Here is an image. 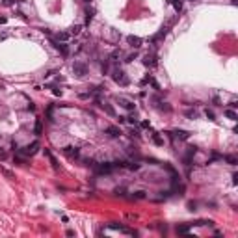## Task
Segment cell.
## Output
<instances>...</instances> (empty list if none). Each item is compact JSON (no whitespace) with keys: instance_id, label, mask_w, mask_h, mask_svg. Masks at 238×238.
Wrapping results in <instances>:
<instances>
[{"instance_id":"13","label":"cell","mask_w":238,"mask_h":238,"mask_svg":"<svg viewBox=\"0 0 238 238\" xmlns=\"http://www.w3.org/2000/svg\"><path fill=\"white\" fill-rule=\"evenodd\" d=\"M195 153H197V149H195V147H188V151H186V156H184V162H186L188 165H190V162H192V156H194Z\"/></svg>"},{"instance_id":"27","label":"cell","mask_w":238,"mask_h":238,"mask_svg":"<svg viewBox=\"0 0 238 238\" xmlns=\"http://www.w3.org/2000/svg\"><path fill=\"white\" fill-rule=\"evenodd\" d=\"M186 117L195 119V117H197V112H195V110H186Z\"/></svg>"},{"instance_id":"28","label":"cell","mask_w":238,"mask_h":238,"mask_svg":"<svg viewBox=\"0 0 238 238\" xmlns=\"http://www.w3.org/2000/svg\"><path fill=\"white\" fill-rule=\"evenodd\" d=\"M56 37H58L60 41H67V39H69V34H67V32H61V34H58Z\"/></svg>"},{"instance_id":"11","label":"cell","mask_w":238,"mask_h":238,"mask_svg":"<svg viewBox=\"0 0 238 238\" xmlns=\"http://www.w3.org/2000/svg\"><path fill=\"white\" fill-rule=\"evenodd\" d=\"M52 45H54V49H58L63 56H67V54H69V46H67L65 43H56V41H52Z\"/></svg>"},{"instance_id":"12","label":"cell","mask_w":238,"mask_h":238,"mask_svg":"<svg viewBox=\"0 0 238 238\" xmlns=\"http://www.w3.org/2000/svg\"><path fill=\"white\" fill-rule=\"evenodd\" d=\"M106 134H108L110 138H119V136H121V130H119L117 127H108V128H106Z\"/></svg>"},{"instance_id":"17","label":"cell","mask_w":238,"mask_h":238,"mask_svg":"<svg viewBox=\"0 0 238 238\" xmlns=\"http://www.w3.org/2000/svg\"><path fill=\"white\" fill-rule=\"evenodd\" d=\"M168 2H169L173 8H175V11H177V13L182 9V0H168Z\"/></svg>"},{"instance_id":"22","label":"cell","mask_w":238,"mask_h":238,"mask_svg":"<svg viewBox=\"0 0 238 238\" xmlns=\"http://www.w3.org/2000/svg\"><path fill=\"white\" fill-rule=\"evenodd\" d=\"M119 56H121V52H119V50H113L112 54H110V58H108V61H119Z\"/></svg>"},{"instance_id":"5","label":"cell","mask_w":238,"mask_h":238,"mask_svg":"<svg viewBox=\"0 0 238 238\" xmlns=\"http://www.w3.org/2000/svg\"><path fill=\"white\" fill-rule=\"evenodd\" d=\"M127 43L132 46V49H139V46H141V43H143V39H141V37H138V35H128L127 37Z\"/></svg>"},{"instance_id":"15","label":"cell","mask_w":238,"mask_h":238,"mask_svg":"<svg viewBox=\"0 0 238 238\" xmlns=\"http://www.w3.org/2000/svg\"><path fill=\"white\" fill-rule=\"evenodd\" d=\"M34 132H35V136H41V132H43V123H41V119H35Z\"/></svg>"},{"instance_id":"37","label":"cell","mask_w":238,"mask_h":238,"mask_svg":"<svg viewBox=\"0 0 238 238\" xmlns=\"http://www.w3.org/2000/svg\"><path fill=\"white\" fill-rule=\"evenodd\" d=\"M6 22H8V19H6V17H0V24H6Z\"/></svg>"},{"instance_id":"25","label":"cell","mask_w":238,"mask_h":238,"mask_svg":"<svg viewBox=\"0 0 238 238\" xmlns=\"http://www.w3.org/2000/svg\"><path fill=\"white\" fill-rule=\"evenodd\" d=\"M136 58H138V50H134V52H130V54L127 56V60H125V61H127V63H130V61H134Z\"/></svg>"},{"instance_id":"31","label":"cell","mask_w":238,"mask_h":238,"mask_svg":"<svg viewBox=\"0 0 238 238\" xmlns=\"http://www.w3.org/2000/svg\"><path fill=\"white\" fill-rule=\"evenodd\" d=\"M205 115L210 119V121H214V112H212V110H206V112H205Z\"/></svg>"},{"instance_id":"10","label":"cell","mask_w":238,"mask_h":238,"mask_svg":"<svg viewBox=\"0 0 238 238\" xmlns=\"http://www.w3.org/2000/svg\"><path fill=\"white\" fill-rule=\"evenodd\" d=\"M158 58H156V54H145V58H143V65L145 67H154L158 61H156Z\"/></svg>"},{"instance_id":"19","label":"cell","mask_w":238,"mask_h":238,"mask_svg":"<svg viewBox=\"0 0 238 238\" xmlns=\"http://www.w3.org/2000/svg\"><path fill=\"white\" fill-rule=\"evenodd\" d=\"M225 115L231 119V121H236V119H238V113H236L234 110H231V108H227V110H225Z\"/></svg>"},{"instance_id":"32","label":"cell","mask_w":238,"mask_h":238,"mask_svg":"<svg viewBox=\"0 0 238 238\" xmlns=\"http://www.w3.org/2000/svg\"><path fill=\"white\" fill-rule=\"evenodd\" d=\"M17 4V0H4V6H13Z\"/></svg>"},{"instance_id":"18","label":"cell","mask_w":238,"mask_h":238,"mask_svg":"<svg viewBox=\"0 0 238 238\" xmlns=\"http://www.w3.org/2000/svg\"><path fill=\"white\" fill-rule=\"evenodd\" d=\"M99 104H101V106L104 108V112H106L108 115H115V110H113V108H112L110 104H106V102H101V101H99Z\"/></svg>"},{"instance_id":"16","label":"cell","mask_w":238,"mask_h":238,"mask_svg":"<svg viewBox=\"0 0 238 238\" xmlns=\"http://www.w3.org/2000/svg\"><path fill=\"white\" fill-rule=\"evenodd\" d=\"M125 168L130 169V171H138V169L141 168V164H138V162H128V164H125Z\"/></svg>"},{"instance_id":"7","label":"cell","mask_w":238,"mask_h":238,"mask_svg":"<svg viewBox=\"0 0 238 238\" xmlns=\"http://www.w3.org/2000/svg\"><path fill=\"white\" fill-rule=\"evenodd\" d=\"M110 229H113V231H121V232H127V234H136V231L134 229H128V227H125V225H119V223H110L108 225Z\"/></svg>"},{"instance_id":"9","label":"cell","mask_w":238,"mask_h":238,"mask_svg":"<svg viewBox=\"0 0 238 238\" xmlns=\"http://www.w3.org/2000/svg\"><path fill=\"white\" fill-rule=\"evenodd\" d=\"M112 171H113V164H110V162L97 165V173H112Z\"/></svg>"},{"instance_id":"21","label":"cell","mask_w":238,"mask_h":238,"mask_svg":"<svg viewBox=\"0 0 238 238\" xmlns=\"http://www.w3.org/2000/svg\"><path fill=\"white\" fill-rule=\"evenodd\" d=\"M80 30H82V26H80V24H75V26H71V28H69V34H71V35H78Z\"/></svg>"},{"instance_id":"24","label":"cell","mask_w":238,"mask_h":238,"mask_svg":"<svg viewBox=\"0 0 238 238\" xmlns=\"http://www.w3.org/2000/svg\"><path fill=\"white\" fill-rule=\"evenodd\" d=\"M132 197H134V199H145V192H143V190H139V192H134Z\"/></svg>"},{"instance_id":"8","label":"cell","mask_w":238,"mask_h":238,"mask_svg":"<svg viewBox=\"0 0 238 238\" xmlns=\"http://www.w3.org/2000/svg\"><path fill=\"white\" fill-rule=\"evenodd\" d=\"M169 134H171L173 139H188V138H190V132H188V130H180V128H177V130H173V132H169Z\"/></svg>"},{"instance_id":"38","label":"cell","mask_w":238,"mask_h":238,"mask_svg":"<svg viewBox=\"0 0 238 238\" xmlns=\"http://www.w3.org/2000/svg\"><path fill=\"white\" fill-rule=\"evenodd\" d=\"M54 95H60V97H61V89H58V87H54Z\"/></svg>"},{"instance_id":"4","label":"cell","mask_w":238,"mask_h":238,"mask_svg":"<svg viewBox=\"0 0 238 238\" xmlns=\"http://www.w3.org/2000/svg\"><path fill=\"white\" fill-rule=\"evenodd\" d=\"M63 154H67L69 158H78L80 151H78V147H75V145H67V147H63Z\"/></svg>"},{"instance_id":"20","label":"cell","mask_w":238,"mask_h":238,"mask_svg":"<svg viewBox=\"0 0 238 238\" xmlns=\"http://www.w3.org/2000/svg\"><path fill=\"white\" fill-rule=\"evenodd\" d=\"M45 154H46V156H49V158H50V164H52V168H54V169H58V168H60V164H58V160H56V158H54V156H52V154L49 153V151H45Z\"/></svg>"},{"instance_id":"36","label":"cell","mask_w":238,"mask_h":238,"mask_svg":"<svg viewBox=\"0 0 238 238\" xmlns=\"http://www.w3.org/2000/svg\"><path fill=\"white\" fill-rule=\"evenodd\" d=\"M6 156H8V153H6V151H2V149H0V158H2V160H4Z\"/></svg>"},{"instance_id":"33","label":"cell","mask_w":238,"mask_h":238,"mask_svg":"<svg viewBox=\"0 0 238 238\" xmlns=\"http://www.w3.org/2000/svg\"><path fill=\"white\" fill-rule=\"evenodd\" d=\"M128 153H130V154H138V147H132V145H130V147H128Z\"/></svg>"},{"instance_id":"30","label":"cell","mask_w":238,"mask_h":238,"mask_svg":"<svg viewBox=\"0 0 238 238\" xmlns=\"http://www.w3.org/2000/svg\"><path fill=\"white\" fill-rule=\"evenodd\" d=\"M225 160H227L231 165H236V158H234V156H225Z\"/></svg>"},{"instance_id":"2","label":"cell","mask_w":238,"mask_h":238,"mask_svg":"<svg viewBox=\"0 0 238 238\" xmlns=\"http://www.w3.org/2000/svg\"><path fill=\"white\" fill-rule=\"evenodd\" d=\"M37 149H39V141L35 139V141H32L30 145L22 147V149H17V153H19V154H22V156H32V154H35V153H37Z\"/></svg>"},{"instance_id":"1","label":"cell","mask_w":238,"mask_h":238,"mask_svg":"<svg viewBox=\"0 0 238 238\" xmlns=\"http://www.w3.org/2000/svg\"><path fill=\"white\" fill-rule=\"evenodd\" d=\"M112 78H113V82H115V84L123 86V87L130 84V80H128V76H127V73H125V71H121V69H115L113 73H112Z\"/></svg>"},{"instance_id":"29","label":"cell","mask_w":238,"mask_h":238,"mask_svg":"<svg viewBox=\"0 0 238 238\" xmlns=\"http://www.w3.org/2000/svg\"><path fill=\"white\" fill-rule=\"evenodd\" d=\"M113 194H115V195H125V188H115Z\"/></svg>"},{"instance_id":"34","label":"cell","mask_w":238,"mask_h":238,"mask_svg":"<svg viewBox=\"0 0 238 238\" xmlns=\"http://www.w3.org/2000/svg\"><path fill=\"white\" fill-rule=\"evenodd\" d=\"M108 63H110V61H104V63H102V67H101L102 73H108Z\"/></svg>"},{"instance_id":"26","label":"cell","mask_w":238,"mask_h":238,"mask_svg":"<svg viewBox=\"0 0 238 238\" xmlns=\"http://www.w3.org/2000/svg\"><path fill=\"white\" fill-rule=\"evenodd\" d=\"M153 141H154L156 145H164V139H162L158 134H153Z\"/></svg>"},{"instance_id":"6","label":"cell","mask_w":238,"mask_h":238,"mask_svg":"<svg viewBox=\"0 0 238 238\" xmlns=\"http://www.w3.org/2000/svg\"><path fill=\"white\" fill-rule=\"evenodd\" d=\"M117 104H119V106H123L125 110H130V112H134V108H136V104H134L132 101L125 99V97H119V99H117Z\"/></svg>"},{"instance_id":"14","label":"cell","mask_w":238,"mask_h":238,"mask_svg":"<svg viewBox=\"0 0 238 238\" xmlns=\"http://www.w3.org/2000/svg\"><path fill=\"white\" fill-rule=\"evenodd\" d=\"M190 227H192V223H184V225H177V232L179 234H188Z\"/></svg>"},{"instance_id":"3","label":"cell","mask_w":238,"mask_h":238,"mask_svg":"<svg viewBox=\"0 0 238 238\" xmlns=\"http://www.w3.org/2000/svg\"><path fill=\"white\" fill-rule=\"evenodd\" d=\"M73 71H75V75H76V76L82 78V76L87 75V65L82 63V61H75V63H73Z\"/></svg>"},{"instance_id":"23","label":"cell","mask_w":238,"mask_h":238,"mask_svg":"<svg viewBox=\"0 0 238 238\" xmlns=\"http://www.w3.org/2000/svg\"><path fill=\"white\" fill-rule=\"evenodd\" d=\"M0 171H2L8 179H15V173H13V171H9V169H6V168H2V165H0Z\"/></svg>"},{"instance_id":"35","label":"cell","mask_w":238,"mask_h":238,"mask_svg":"<svg viewBox=\"0 0 238 238\" xmlns=\"http://www.w3.org/2000/svg\"><path fill=\"white\" fill-rule=\"evenodd\" d=\"M141 127H143V128H151V123L149 121H141Z\"/></svg>"}]
</instances>
